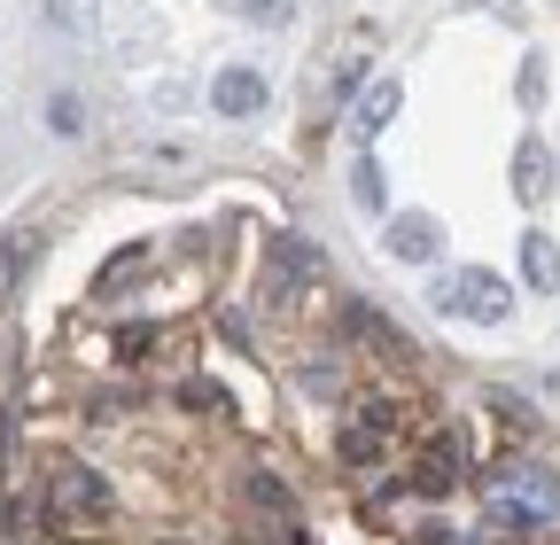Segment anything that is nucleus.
I'll list each match as a JSON object with an SVG mask.
<instances>
[{
    "label": "nucleus",
    "mask_w": 560,
    "mask_h": 545,
    "mask_svg": "<svg viewBox=\"0 0 560 545\" xmlns=\"http://www.w3.org/2000/svg\"><path fill=\"white\" fill-rule=\"evenodd\" d=\"M490 491H499L506 522H560V475L537 467V460H499V475H490Z\"/></svg>",
    "instance_id": "f257e3e1"
},
{
    "label": "nucleus",
    "mask_w": 560,
    "mask_h": 545,
    "mask_svg": "<svg viewBox=\"0 0 560 545\" xmlns=\"http://www.w3.org/2000/svg\"><path fill=\"white\" fill-rule=\"evenodd\" d=\"M429 304L452 312V320H490L499 327L514 312V289L499 281V272H444V281H429Z\"/></svg>",
    "instance_id": "f03ea898"
},
{
    "label": "nucleus",
    "mask_w": 560,
    "mask_h": 545,
    "mask_svg": "<svg viewBox=\"0 0 560 545\" xmlns=\"http://www.w3.org/2000/svg\"><path fill=\"white\" fill-rule=\"evenodd\" d=\"M436 250H444L436 211H405V219H389V257H405V265H429Z\"/></svg>",
    "instance_id": "7ed1b4c3"
},
{
    "label": "nucleus",
    "mask_w": 560,
    "mask_h": 545,
    "mask_svg": "<svg viewBox=\"0 0 560 545\" xmlns=\"http://www.w3.org/2000/svg\"><path fill=\"white\" fill-rule=\"evenodd\" d=\"M304 272H319V242H296V234H289V242L272 250V272H265V297H272V304H289Z\"/></svg>",
    "instance_id": "20e7f679"
},
{
    "label": "nucleus",
    "mask_w": 560,
    "mask_h": 545,
    "mask_svg": "<svg viewBox=\"0 0 560 545\" xmlns=\"http://www.w3.org/2000/svg\"><path fill=\"white\" fill-rule=\"evenodd\" d=\"M55 507H70V514H109V484H102L94 467L62 460V467H55Z\"/></svg>",
    "instance_id": "39448f33"
},
{
    "label": "nucleus",
    "mask_w": 560,
    "mask_h": 545,
    "mask_svg": "<svg viewBox=\"0 0 560 545\" xmlns=\"http://www.w3.org/2000/svg\"><path fill=\"white\" fill-rule=\"evenodd\" d=\"M382 437H389V414H382V405H359V414L342 421V460H382L389 452Z\"/></svg>",
    "instance_id": "423d86ee"
},
{
    "label": "nucleus",
    "mask_w": 560,
    "mask_h": 545,
    "mask_svg": "<svg viewBox=\"0 0 560 545\" xmlns=\"http://www.w3.org/2000/svg\"><path fill=\"white\" fill-rule=\"evenodd\" d=\"M210 102H219V117H257V109H265V79H257V71H219Z\"/></svg>",
    "instance_id": "0eeeda50"
},
{
    "label": "nucleus",
    "mask_w": 560,
    "mask_h": 545,
    "mask_svg": "<svg viewBox=\"0 0 560 545\" xmlns=\"http://www.w3.org/2000/svg\"><path fill=\"white\" fill-rule=\"evenodd\" d=\"M545 187H552V156H545V141L529 132V141L514 149V195L522 202H545Z\"/></svg>",
    "instance_id": "6e6552de"
},
{
    "label": "nucleus",
    "mask_w": 560,
    "mask_h": 545,
    "mask_svg": "<svg viewBox=\"0 0 560 545\" xmlns=\"http://www.w3.org/2000/svg\"><path fill=\"white\" fill-rule=\"evenodd\" d=\"M522 272H529V289H560V250L545 234H529L522 242Z\"/></svg>",
    "instance_id": "1a4fd4ad"
},
{
    "label": "nucleus",
    "mask_w": 560,
    "mask_h": 545,
    "mask_svg": "<svg viewBox=\"0 0 560 545\" xmlns=\"http://www.w3.org/2000/svg\"><path fill=\"white\" fill-rule=\"evenodd\" d=\"M350 195H359V211H389V179H382V164L374 156H359V172H350Z\"/></svg>",
    "instance_id": "9d476101"
},
{
    "label": "nucleus",
    "mask_w": 560,
    "mask_h": 545,
    "mask_svg": "<svg viewBox=\"0 0 560 545\" xmlns=\"http://www.w3.org/2000/svg\"><path fill=\"white\" fill-rule=\"evenodd\" d=\"M389 117H397V86L382 79V86H366V94H359V132H382Z\"/></svg>",
    "instance_id": "9b49d317"
},
{
    "label": "nucleus",
    "mask_w": 560,
    "mask_h": 545,
    "mask_svg": "<svg viewBox=\"0 0 560 545\" xmlns=\"http://www.w3.org/2000/svg\"><path fill=\"white\" fill-rule=\"evenodd\" d=\"M452 475H459V460L452 452H429V460H420V491H452Z\"/></svg>",
    "instance_id": "f8f14e48"
},
{
    "label": "nucleus",
    "mask_w": 560,
    "mask_h": 545,
    "mask_svg": "<svg viewBox=\"0 0 560 545\" xmlns=\"http://www.w3.org/2000/svg\"><path fill=\"white\" fill-rule=\"evenodd\" d=\"M47 125H55V132H79V125H86V102H79V94H55V102H47Z\"/></svg>",
    "instance_id": "ddd939ff"
},
{
    "label": "nucleus",
    "mask_w": 560,
    "mask_h": 545,
    "mask_svg": "<svg viewBox=\"0 0 560 545\" xmlns=\"http://www.w3.org/2000/svg\"><path fill=\"white\" fill-rule=\"evenodd\" d=\"M234 9H242L249 24H289V9H296V0H234Z\"/></svg>",
    "instance_id": "4468645a"
},
{
    "label": "nucleus",
    "mask_w": 560,
    "mask_h": 545,
    "mask_svg": "<svg viewBox=\"0 0 560 545\" xmlns=\"http://www.w3.org/2000/svg\"><path fill=\"white\" fill-rule=\"evenodd\" d=\"M304 390H312V397H342V374H335V367H304Z\"/></svg>",
    "instance_id": "2eb2a0df"
},
{
    "label": "nucleus",
    "mask_w": 560,
    "mask_h": 545,
    "mask_svg": "<svg viewBox=\"0 0 560 545\" xmlns=\"http://www.w3.org/2000/svg\"><path fill=\"white\" fill-rule=\"evenodd\" d=\"M249 491H257V499H265L272 514H289V491H280V484H272V475H257V484H249Z\"/></svg>",
    "instance_id": "dca6fc26"
}]
</instances>
